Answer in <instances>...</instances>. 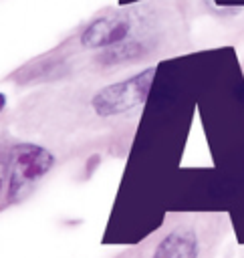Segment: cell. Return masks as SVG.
<instances>
[{
	"label": "cell",
	"instance_id": "obj_2",
	"mask_svg": "<svg viewBox=\"0 0 244 258\" xmlns=\"http://www.w3.org/2000/svg\"><path fill=\"white\" fill-rule=\"evenodd\" d=\"M153 75H155V67H149L133 77H127L119 83L99 89L91 99L93 111L99 117H117L137 111L149 95Z\"/></svg>",
	"mask_w": 244,
	"mask_h": 258
},
{
	"label": "cell",
	"instance_id": "obj_1",
	"mask_svg": "<svg viewBox=\"0 0 244 258\" xmlns=\"http://www.w3.org/2000/svg\"><path fill=\"white\" fill-rule=\"evenodd\" d=\"M54 165V155L34 143L12 145L6 153V204L22 200Z\"/></svg>",
	"mask_w": 244,
	"mask_h": 258
},
{
	"label": "cell",
	"instance_id": "obj_3",
	"mask_svg": "<svg viewBox=\"0 0 244 258\" xmlns=\"http://www.w3.org/2000/svg\"><path fill=\"white\" fill-rule=\"evenodd\" d=\"M133 20L127 14H107L91 20L81 32V44L91 50H105L131 36Z\"/></svg>",
	"mask_w": 244,
	"mask_h": 258
},
{
	"label": "cell",
	"instance_id": "obj_4",
	"mask_svg": "<svg viewBox=\"0 0 244 258\" xmlns=\"http://www.w3.org/2000/svg\"><path fill=\"white\" fill-rule=\"evenodd\" d=\"M198 238L190 228L171 230L155 248L153 258H198Z\"/></svg>",
	"mask_w": 244,
	"mask_h": 258
},
{
	"label": "cell",
	"instance_id": "obj_5",
	"mask_svg": "<svg viewBox=\"0 0 244 258\" xmlns=\"http://www.w3.org/2000/svg\"><path fill=\"white\" fill-rule=\"evenodd\" d=\"M151 50V44L141 40V38H127L115 46H109L105 50L99 52L97 62L101 67H115V64H123V62H131L137 60L141 56H145Z\"/></svg>",
	"mask_w": 244,
	"mask_h": 258
}]
</instances>
